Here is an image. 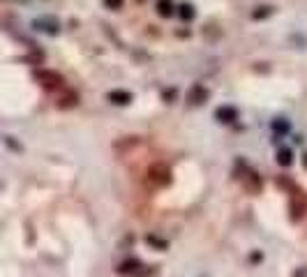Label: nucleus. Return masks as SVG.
Returning a JSON list of instances; mask_svg holds the SVG:
<instances>
[{"instance_id":"f257e3e1","label":"nucleus","mask_w":307,"mask_h":277,"mask_svg":"<svg viewBox=\"0 0 307 277\" xmlns=\"http://www.w3.org/2000/svg\"><path fill=\"white\" fill-rule=\"evenodd\" d=\"M35 81L40 83L44 90H62L65 88V76L54 72V69H37Z\"/></svg>"},{"instance_id":"f03ea898","label":"nucleus","mask_w":307,"mask_h":277,"mask_svg":"<svg viewBox=\"0 0 307 277\" xmlns=\"http://www.w3.org/2000/svg\"><path fill=\"white\" fill-rule=\"evenodd\" d=\"M148 183L155 185V187H169V185L174 183V173L169 169L167 164H153L150 169H148Z\"/></svg>"},{"instance_id":"7ed1b4c3","label":"nucleus","mask_w":307,"mask_h":277,"mask_svg":"<svg viewBox=\"0 0 307 277\" xmlns=\"http://www.w3.org/2000/svg\"><path fill=\"white\" fill-rule=\"evenodd\" d=\"M289 215L294 222H301L303 217L307 215V194L301 187L291 192V199H289Z\"/></svg>"},{"instance_id":"20e7f679","label":"nucleus","mask_w":307,"mask_h":277,"mask_svg":"<svg viewBox=\"0 0 307 277\" xmlns=\"http://www.w3.org/2000/svg\"><path fill=\"white\" fill-rule=\"evenodd\" d=\"M241 180H243V187H245L249 194H259L261 187H263V178H261L256 171H252V169H247L245 173L241 176Z\"/></svg>"},{"instance_id":"39448f33","label":"nucleus","mask_w":307,"mask_h":277,"mask_svg":"<svg viewBox=\"0 0 307 277\" xmlns=\"http://www.w3.org/2000/svg\"><path fill=\"white\" fill-rule=\"evenodd\" d=\"M143 266H141V261H136V259H127V261H123L121 266H118V275H132V277H143L146 275V271H141Z\"/></svg>"},{"instance_id":"423d86ee","label":"nucleus","mask_w":307,"mask_h":277,"mask_svg":"<svg viewBox=\"0 0 307 277\" xmlns=\"http://www.w3.org/2000/svg\"><path fill=\"white\" fill-rule=\"evenodd\" d=\"M208 90L203 88V86H199V83H196V86H192V88H189V93H187V102H189V104H192V107H199V104H203V102L208 100Z\"/></svg>"},{"instance_id":"0eeeda50","label":"nucleus","mask_w":307,"mask_h":277,"mask_svg":"<svg viewBox=\"0 0 307 277\" xmlns=\"http://www.w3.org/2000/svg\"><path fill=\"white\" fill-rule=\"evenodd\" d=\"M33 26H35V30L47 33V35H58V30H61V26H58L56 19H35Z\"/></svg>"},{"instance_id":"6e6552de","label":"nucleus","mask_w":307,"mask_h":277,"mask_svg":"<svg viewBox=\"0 0 307 277\" xmlns=\"http://www.w3.org/2000/svg\"><path fill=\"white\" fill-rule=\"evenodd\" d=\"M107 100L111 102V104H118V107H127L134 97H132V93H127V90H109Z\"/></svg>"},{"instance_id":"1a4fd4ad","label":"nucleus","mask_w":307,"mask_h":277,"mask_svg":"<svg viewBox=\"0 0 307 277\" xmlns=\"http://www.w3.org/2000/svg\"><path fill=\"white\" fill-rule=\"evenodd\" d=\"M215 118H217L220 122L231 125V122L238 120V109H236V107H220L217 111H215Z\"/></svg>"},{"instance_id":"9d476101","label":"nucleus","mask_w":307,"mask_h":277,"mask_svg":"<svg viewBox=\"0 0 307 277\" xmlns=\"http://www.w3.org/2000/svg\"><path fill=\"white\" fill-rule=\"evenodd\" d=\"M56 104H58V109H72L79 104V95L74 93V90H67V93H62L61 97H58Z\"/></svg>"},{"instance_id":"9b49d317","label":"nucleus","mask_w":307,"mask_h":277,"mask_svg":"<svg viewBox=\"0 0 307 277\" xmlns=\"http://www.w3.org/2000/svg\"><path fill=\"white\" fill-rule=\"evenodd\" d=\"M146 245H150V247H153V250H157V252L169 250V240L160 238L157 233H148V236H146Z\"/></svg>"},{"instance_id":"f8f14e48","label":"nucleus","mask_w":307,"mask_h":277,"mask_svg":"<svg viewBox=\"0 0 307 277\" xmlns=\"http://www.w3.org/2000/svg\"><path fill=\"white\" fill-rule=\"evenodd\" d=\"M275 160H277V164H280V166H284V169H287V166H291V164H294V150H291V148H280Z\"/></svg>"},{"instance_id":"ddd939ff","label":"nucleus","mask_w":307,"mask_h":277,"mask_svg":"<svg viewBox=\"0 0 307 277\" xmlns=\"http://www.w3.org/2000/svg\"><path fill=\"white\" fill-rule=\"evenodd\" d=\"M178 16H181L183 21H192L194 16H196V9H194L192 2H183V5L178 7Z\"/></svg>"},{"instance_id":"4468645a","label":"nucleus","mask_w":307,"mask_h":277,"mask_svg":"<svg viewBox=\"0 0 307 277\" xmlns=\"http://www.w3.org/2000/svg\"><path fill=\"white\" fill-rule=\"evenodd\" d=\"M157 14L169 19L174 14V0H157Z\"/></svg>"},{"instance_id":"2eb2a0df","label":"nucleus","mask_w":307,"mask_h":277,"mask_svg":"<svg viewBox=\"0 0 307 277\" xmlns=\"http://www.w3.org/2000/svg\"><path fill=\"white\" fill-rule=\"evenodd\" d=\"M273 132L277 136H284L289 132V120H284V118H277V120L273 122Z\"/></svg>"},{"instance_id":"dca6fc26","label":"nucleus","mask_w":307,"mask_h":277,"mask_svg":"<svg viewBox=\"0 0 307 277\" xmlns=\"http://www.w3.org/2000/svg\"><path fill=\"white\" fill-rule=\"evenodd\" d=\"M277 187L287 189L289 194H291V192H296V189H298V185H296V183H291V180H289L287 176H280V178H277Z\"/></svg>"},{"instance_id":"f3484780","label":"nucleus","mask_w":307,"mask_h":277,"mask_svg":"<svg viewBox=\"0 0 307 277\" xmlns=\"http://www.w3.org/2000/svg\"><path fill=\"white\" fill-rule=\"evenodd\" d=\"M273 14V7H256V12H252V19H266Z\"/></svg>"},{"instance_id":"a211bd4d","label":"nucleus","mask_w":307,"mask_h":277,"mask_svg":"<svg viewBox=\"0 0 307 277\" xmlns=\"http://www.w3.org/2000/svg\"><path fill=\"white\" fill-rule=\"evenodd\" d=\"M123 2H125V0H104V5H107L109 9H121Z\"/></svg>"},{"instance_id":"6ab92c4d","label":"nucleus","mask_w":307,"mask_h":277,"mask_svg":"<svg viewBox=\"0 0 307 277\" xmlns=\"http://www.w3.org/2000/svg\"><path fill=\"white\" fill-rule=\"evenodd\" d=\"M5 143H7V146H9L12 150H21V143H14L12 136H5Z\"/></svg>"},{"instance_id":"aec40b11","label":"nucleus","mask_w":307,"mask_h":277,"mask_svg":"<svg viewBox=\"0 0 307 277\" xmlns=\"http://www.w3.org/2000/svg\"><path fill=\"white\" fill-rule=\"evenodd\" d=\"M249 259L256 264V261H261V259H263V254H261V252H252V254H249Z\"/></svg>"},{"instance_id":"412c9836","label":"nucleus","mask_w":307,"mask_h":277,"mask_svg":"<svg viewBox=\"0 0 307 277\" xmlns=\"http://www.w3.org/2000/svg\"><path fill=\"white\" fill-rule=\"evenodd\" d=\"M162 97H164V100H174V97H176V90H169V93L164 90V95H162Z\"/></svg>"},{"instance_id":"4be33fe9","label":"nucleus","mask_w":307,"mask_h":277,"mask_svg":"<svg viewBox=\"0 0 307 277\" xmlns=\"http://www.w3.org/2000/svg\"><path fill=\"white\" fill-rule=\"evenodd\" d=\"M303 166H305V171H307V153L303 155Z\"/></svg>"}]
</instances>
